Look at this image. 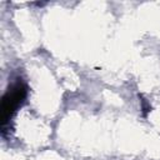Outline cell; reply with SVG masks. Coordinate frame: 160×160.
<instances>
[{"mask_svg": "<svg viewBox=\"0 0 160 160\" xmlns=\"http://www.w3.org/2000/svg\"><path fill=\"white\" fill-rule=\"evenodd\" d=\"M26 98V86L24 82L18 80L2 98L1 102V119H2V125L6 124V121L10 120L12 114L21 106L22 101Z\"/></svg>", "mask_w": 160, "mask_h": 160, "instance_id": "obj_1", "label": "cell"}]
</instances>
